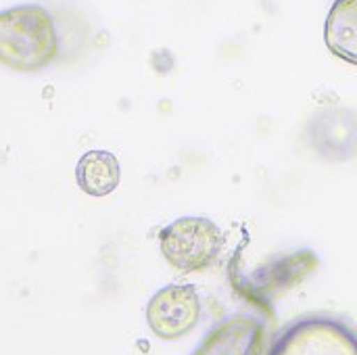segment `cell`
I'll list each match as a JSON object with an SVG mask.
<instances>
[{
	"label": "cell",
	"instance_id": "obj_1",
	"mask_svg": "<svg viewBox=\"0 0 357 355\" xmlns=\"http://www.w3.org/2000/svg\"><path fill=\"white\" fill-rule=\"evenodd\" d=\"M59 56V25L44 4L25 2L0 10V65L19 73H38Z\"/></svg>",
	"mask_w": 357,
	"mask_h": 355
},
{
	"label": "cell",
	"instance_id": "obj_2",
	"mask_svg": "<svg viewBox=\"0 0 357 355\" xmlns=\"http://www.w3.org/2000/svg\"><path fill=\"white\" fill-rule=\"evenodd\" d=\"M264 355H357V326L337 314H303L272 337Z\"/></svg>",
	"mask_w": 357,
	"mask_h": 355
},
{
	"label": "cell",
	"instance_id": "obj_3",
	"mask_svg": "<svg viewBox=\"0 0 357 355\" xmlns=\"http://www.w3.org/2000/svg\"><path fill=\"white\" fill-rule=\"evenodd\" d=\"M320 259L310 249H297L291 253H280L274 259L257 266L251 274H243L241 270L230 266V282L243 301H247L257 312L270 318L274 299L282 297L284 291L293 289L305 276H310L318 268Z\"/></svg>",
	"mask_w": 357,
	"mask_h": 355
},
{
	"label": "cell",
	"instance_id": "obj_4",
	"mask_svg": "<svg viewBox=\"0 0 357 355\" xmlns=\"http://www.w3.org/2000/svg\"><path fill=\"white\" fill-rule=\"evenodd\" d=\"M159 247L165 262L180 274H195L211 268L222 249V228L209 218H178L159 232Z\"/></svg>",
	"mask_w": 357,
	"mask_h": 355
},
{
	"label": "cell",
	"instance_id": "obj_5",
	"mask_svg": "<svg viewBox=\"0 0 357 355\" xmlns=\"http://www.w3.org/2000/svg\"><path fill=\"white\" fill-rule=\"evenodd\" d=\"M305 142L326 163L357 159V111L343 105L318 109L305 123Z\"/></svg>",
	"mask_w": 357,
	"mask_h": 355
},
{
	"label": "cell",
	"instance_id": "obj_6",
	"mask_svg": "<svg viewBox=\"0 0 357 355\" xmlns=\"http://www.w3.org/2000/svg\"><path fill=\"white\" fill-rule=\"evenodd\" d=\"M203 305L192 285H167L146 303V324L163 341H178L201 322Z\"/></svg>",
	"mask_w": 357,
	"mask_h": 355
},
{
	"label": "cell",
	"instance_id": "obj_7",
	"mask_svg": "<svg viewBox=\"0 0 357 355\" xmlns=\"http://www.w3.org/2000/svg\"><path fill=\"white\" fill-rule=\"evenodd\" d=\"M268 328L264 314H234L220 320L190 355H261Z\"/></svg>",
	"mask_w": 357,
	"mask_h": 355
},
{
	"label": "cell",
	"instance_id": "obj_8",
	"mask_svg": "<svg viewBox=\"0 0 357 355\" xmlns=\"http://www.w3.org/2000/svg\"><path fill=\"white\" fill-rule=\"evenodd\" d=\"M326 48L341 61L357 65V0H335L324 23Z\"/></svg>",
	"mask_w": 357,
	"mask_h": 355
},
{
	"label": "cell",
	"instance_id": "obj_9",
	"mask_svg": "<svg viewBox=\"0 0 357 355\" xmlns=\"http://www.w3.org/2000/svg\"><path fill=\"white\" fill-rule=\"evenodd\" d=\"M75 182L88 197H107L121 182V165L109 151H88L75 165Z\"/></svg>",
	"mask_w": 357,
	"mask_h": 355
}]
</instances>
